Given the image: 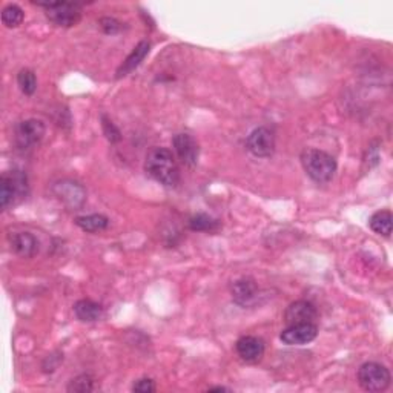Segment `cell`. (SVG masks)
<instances>
[{"mask_svg":"<svg viewBox=\"0 0 393 393\" xmlns=\"http://www.w3.org/2000/svg\"><path fill=\"white\" fill-rule=\"evenodd\" d=\"M318 335L315 322H300V325L287 326L279 338L287 346H304L312 343Z\"/></svg>","mask_w":393,"mask_h":393,"instance_id":"obj_9","label":"cell"},{"mask_svg":"<svg viewBox=\"0 0 393 393\" xmlns=\"http://www.w3.org/2000/svg\"><path fill=\"white\" fill-rule=\"evenodd\" d=\"M37 6L45 8L49 22L54 23L56 26L71 28V26H75L82 19V6L74 2H37Z\"/></svg>","mask_w":393,"mask_h":393,"instance_id":"obj_5","label":"cell"},{"mask_svg":"<svg viewBox=\"0 0 393 393\" xmlns=\"http://www.w3.org/2000/svg\"><path fill=\"white\" fill-rule=\"evenodd\" d=\"M17 85L25 95H32L37 90V78L31 69H20L17 74Z\"/></svg>","mask_w":393,"mask_h":393,"instance_id":"obj_21","label":"cell"},{"mask_svg":"<svg viewBox=\"0 0 393 393\" xmlns=\"http://www.w3.org/2000/svg\"><path fill=\"white\" fill-rule=\"evenodd\" d=\"M249 152L258 159H267L275 152V135L266 126H260L252 131L246 140Z\"/></svg>","mask_w":393,"mask_h":393,"instance_id":"obj_7","label":"cell"},{"mask_svg":"<svg viewBox=\"0 0 393 393\" xmlns=\"http://www.w3.org/2000/svg\"><path fill=\"white\" fill-rule=\"evenodd\" d=\"M155 382L151 378H140L134 382L133 390L138 393H152L155 392Z\"/></svg>","mask_w":393,"mask_h":393,"instance_id":"obj_25","label":"cell"},{"mask_svg":"<svg viewBox=\"0 0 393 393\" xmlns=\"http://www.w3.org/2000/svg\"><path fill=\"white\" fill-rule=\"evenodd\" d=\"M150 51H151V43L150 42H146V40L140 42L138 45L134 48V51L126 57L125 62L121 64V66L117 69V78L126 77V75L133 73L134 69H137L140 65H142L145 57L150 54Z\"/></svg>","mask_w":393,"mask_h":393,"instance_id":"obj_15","label":"cell"},{"mask_svg":"<svg viewBox=\"0 0 393 393\" xmlns=\"http://www.w3.org/2000/svg\"><path fill=\"white\" fill-rule=\"evenodd\" d=\"M392 220H393V217H392L390 211H378L370 217L369 226L375 234L382 235V237H390Z\"/></svg>","mask_w":393,"mask_h":393,"instance_id":"obj_18","label":"cell"},{"mask_svg":"<svg viewBox=\"0 0 393 393\" xmlns=\"http://www.w3.org/2000/svg\"><path fill=\"white\" fill-rule=\"evenodd\" d=\"M25 19V13L19 5H6L2 10V23L6 28H17Z\"/></svg>","mask_w":393,"mask_h":393,"instance_id":"obj_20","label":"cell"},{"mask_svg":"<svg viewBox=\"0 0 393 393\" xmlns=\"http://www.w3.org/2000/svg\"><path fill=\"white\" fill-rule=\"evenodd\" d=\"M147 176L166 188H176L180 181V169L174 154L166 147H152L145 160Z\"/></svg>","mask_w":393,"mask_h":393,"instance_id":"obj_1","label":"cell"},{"mask_svg":"<svg viewBox=\"0 0 393 393\" xmlns=\"http://www.w3.org/2000/svg\"><path fill=\"white\" fill-rule=\"evenodd\" d=\"M172 145H174V151H176L183 164L192 168V166H195L198 163L200 146L197 143V140L191 134L186 133L177 134L172 138Z\"/></svg>","mask_w":393,"mask_h":393,"instance_id":"obj_12","label":"cell"},{"mask_svg":"<svg viewBox=\"0 0 393 393\" xmlns=\"http://www.w3.org/2000/svg\"><path fill=\"white\" fill-rule=\"evenodd\" d=\"M11 248L22 258H32L39 252V241L30 232H17L11 237Z\"/></svg>","mask_w":393,"mask_h":393,"instance_id":"obj_14","label":"cell"},{"mask_svg":"<svg viewBox=\"0 0 393 393\" xmlns=\"http://www.w3.org/2000/svg\"><path fill=\"white\" fill-rule=\"evenodd\" d=\"M390 372L380 363H364L358 369V382L365 392H384L390 386Z\"/></svg>","mask_w":393,"mask_h":393,"instance_id":"obj_4","label":"cell"},{"mask_svg":"<svg viewBox=\"0 0 393 393\" xmlns=\"http://www.w3.org/2000/svg\"><path fill=\"white\" fill-rule=\"evenodd\" d=\"M301 163L306 174L317 183H327L334 179L337 172V160L330 154L308 147L301 152Z\"/></svg>","mask_w":393,"mask_h":393,"instance_id":"obj_2","label":"cell"},{"mask_svg":"<svg viewBox=\"0 0 393 393\" xmlns=\"http://www.w3.org/2000/svg\"><path fill=\"white\" fill-rule=\"evenodd\" d=\"M235 351H237L238 356L244 363L257 364L263 360L266 346L263 339L258 337L244 335L238 338L237 343H235Z\"/></svg>","mask_w":393,"mask_h":393,"instance_id":"obj_11","label":"cell"},{"mask_svg":"<svg viewBox=\"0 0 393 393\" xmlns=\"http://www.w3.org/2000/svg\"><path fill=\"white\" fill-rule=\"evenodd\" d=\"M100 26L107 34H117L121 30V23L116 20L114 17H103V19H100Z\"/></svg>","mask_w":393,"mask_h":393,"instance_id":"obj_24","label":"cell"},{"mask_svg":"<svg viewBox=\"0 0 393 393\" xmlns=\"http://www.w3.org/2000/svg\"><path fill=\"white\" fill-rule=\"evenodd\" d=\"M220 222L207 214H197L189 218V229L194 232H215L220 229Z\"/></svg>","mask_w":393,"mask_h":393,"instance_id":"obj_19","label":"cell"},{"mask_svg":"<svg viewBox=\"0 0 393 393\" xmlns=\"http://www.w3.org/2000/svg\"><path fill=\"white\" fill-rule=\"evenodd\" d=\"M28 194V179L22 171L5 172L0 179V206L8 209L23 200Z\"/></svg>","mask_w":393,"mask_h":393,"instance_id":"obj_3","label":"cell"},{"mask_svg":"<svg viewBox=\"0 0 393 393\" xmlns=\"http://www.w3.org/2000/svg\"><path fill=\"white\" fill-rule=\"evenodd\" d=\"M75 317L83 322H94L99 321L103 315V309L99 303L92 300H78L74 304Z\"/></svg>","mask_w":393,"mask_h":393,"instance_id":"obj_16","label":"cell"},{"mask_svg":"<svg viewBox=\"0 0 393 393\" xmlns=\"http://www.w3.org/2000/svg\"><path fill=\"white\" fill-rule=\"evenodd\" d=\"M231 295L235 304L241 306V308H250V306H254L258 300V284L254 278L243 277L232 283Z\"/></svg>","mask_w":393,"mask_h":393,"instance_id":"obj_10","label":"cell"},{"mask_svg":"<svg viewBox=\"0 0 393 393\" xmlns=\"http://www.w3.org/2000/svg\"><path fill=\"white\" fill-rule=\"evenodd\" d=\"M228 390H229V389H226V387H220V386H218V387H211V389H209V392H228Z\"/></svg>","mask_w":393,"mask_h":393,"instance_id":"obj_26","label":"cell"},{"mask_svg":"<svg viewBox=\"0 0 393 393\" xmlns=\"http://www.w3.org/2000/svg\"><path fill=\"white\" fill-rule=\"evenodd\" d=\"M318 318V310L310 301L298 300L287 306L284 312V322L287 326L300 325V322H315Z\"/></svg>","mask_w":393,"mask_h":393,"instance_id":"obj_13","label":"cell"},{"mask_svg":"<svg viewBox=\"0 0 393 393\" xmlns=\"http://www.w3.org/2000/svg\"><path fill=\"white\" fill-rule=\"evenodd\" d=\"M45 133H47V128L42 120L37 119L23 120L14 129L16 145L22 151L34 150V147L42 143Z\"/></svg>","mask_w":393,"mask_h":393,"instance_id":"obj_6","label":"cell"},{"mask_svg":"<svg viewBox=\"0 0 393 393\" xmlns=\"http://www.w3.org/2000/svg\"><path fill=\"white\" fill-rule=\"evenodd\" d=\"M102 126H103V133L107 135V138L109 140L111 143H117L121 140V134L119 128L112 123V121L107 117V116H102Z\"/></svg>","mask_w":393,"mask_h":393,"instance_id":"obj_23","label":"cell"},{"mask_svg":"<svg viewBox=\"0 0 393 393\" xmlns=\"http://www.w3.org/2000/svg\"><path fill=\"white\" fill-rule=\"evenodd\" d=\"M56 197L69 209H77L83 206L86 200V191L80 185V183L73 181V180H62L57 181L52 186Z\"/></svg>","mask_w":393,"mask_h":393,"instance_id":"obj_8","label":"cell"},{"mask_svg":"<svg viewBox=\"0 0 393 393\" xmlns=\"http://www.w3.org/2000/svg\"><path fill=\"white\" fill-rule=\"evenodd\" d=\"M94 387V380L90 377V375H80V377L74 378L68 386V392H78V393H86V392H92Z\"/></svg>","mask_w":393,"mask_h":393,"instance_id":"obj_22","label":"cell"},{"mask_svg":"<svg viewBox=\"0 0 393 393\" xmlns=\"http://www.w3.org/2000/svg\"><path fill=\"white\" fill-rule=\"evenodd\" d=\"M75 224L85 232H100L109 226V218L102 214H92L85 217H77Z\"/></svg>","mask_w":393,"mask_h":393,"instance_id":"obj_17","label":"cell"}]
</instances>
